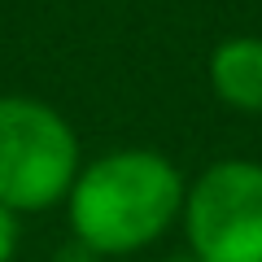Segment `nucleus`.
Segmentation results:
<instances>
[{
  "mask_svg": "<svg viewBox=\"0 0 262 262\" xmlns=\"http://www.w3.org/2000/svg\"><path fill=\"white\" fill-rule=\"evenodd\" d=\"M188 175L158 149H110L83 158L66 192L70 241L96 258H136L179 227Z\"/></svg>",
  "mask_w": 262,
  "mask_h": 262,
  "instance_id": "f257e3e1",
  "label": "nucleus"
},
{
  "mask_svg": "<svg viewBox=\"0 0 262 262\" xmlns=\"http://www.w3.org/2000/svg\"><path fill=\"white\" fill-rule=\"evenodd\" d=\"M79 166V131L53 101L0 92V206L18 219L48 214L66 201Z\"/></svg>",
  "mask_w": 262,
  "mask_h": 262,
  "instance_id": "f03ea898",
  "label": "nucleus"
},
{
  "mask_svg": "<svg viewBox=\"0 0 262 262\" xmlns=\"http://www.w3.org/2000/svg\"><path fill=\"white\" fill-rule=\"evenodd\" d=\"M179 232L196 262H262V162L219 158L201 166L188 179Z\"/></svg>",
  "mask_w": 262,
  "mask_h": 262,
  "instance_id": "7ed1b4c3",
  "label": "nucleus"
},
{
  "mask_svg": "<svg viewBox=\"0 0 262 262\" xmlns=\"http://www.w3.org/2000/svg\"><path fill=\"white\" fill-rule=\"evenodd\" d=\"M206 83L219 105L232 114H253L262 118V35L236 31L210 48Z\"/></svg>",
  "mask_w": 262,
  "mask_h": 262,
  "instance_id": "20e7f679",
  "label": "nucleus"
},
{
  "mask_svg": "<svg viewBox=\"0 0 262 262\" xmlns=\"http://www.w3.org/2000/svg\"><path fill=\"white\" fill-rule=\"evenodd\" d=\"M18 245H22V219L0 206V262L18 258Z\"/></svg>",
  "mask_w": 262,
  "mask_h": 262,
  "instance_id": "39448f33",
  "label": "nucleus"
},
{
  "mask_svg": "<svg viewBox=\"0 0 262 262\" xmlns=\"http://www.w3.org/2000/svg\"><path fill=\"white\" fill-rule=\"evenodd\" d=\"M53 262H101V258H96L92 249H83V245H79V241H66L61 249L53 253Z\"/></svg>",
  "mask_w": 262,
  "mask_h": 262,
  "instance_id": "423d86ee",
  "label": "nucleus"
},
{
  "mask_svg": "<svg viewBox=\"0 0 262 262\" xmlns=\"http://www.w3.org/2000/svg\"><path fill=\"white\" fill-rule=\"evenodd\" d=\"M162 262H196V258H192V253L184 249V253H166V258H162Z\"/></svg>",
  "mask_w": 262,
  "mask_h": 262,
  "instance_id": "0eeeda50",
  "label": "nucleus"
}]
</instances>
